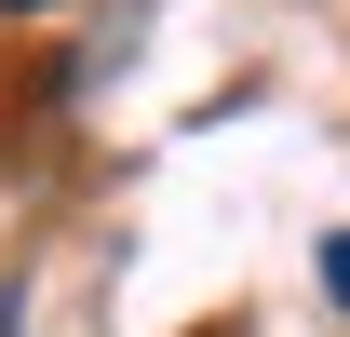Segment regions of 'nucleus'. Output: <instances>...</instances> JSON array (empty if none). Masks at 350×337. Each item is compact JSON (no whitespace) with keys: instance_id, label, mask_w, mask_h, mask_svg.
<instances>
[{"instance_id":"f03ea898","label":"nucleus","mask_w":350,"mask_h":337,"mask_svg":"<svg viewBox=\"0 0 350 337\" xmlns=\"http://www.w3.org/2000/svg\"><path fill=\"white\" fill-rule=\"evenodd\" d=\"M0 14H54V0H0Z\"/></svg>"},{"instance_id":"f257e3e1","label":"nucleus","mask_w":350,"mask_h":337,"mask_svg":"<svg viewBox=\"0 0 350 337\" xmlns=\"http://www.w3.org/2000/svg\"><path fill=\"white\" fill-rule=\"evenodd\" d=\"M323 297H337V310H350V229H337V243H323Z\"/></svg>"}]
</instances>
